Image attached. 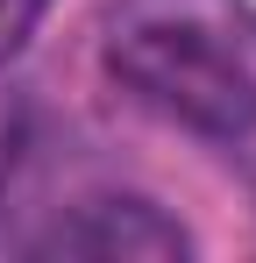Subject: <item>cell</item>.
<instances>
[{
    "mask_svg": "<svg viewBox=\"0 0 256 263\" xmlns=\"http://www.w3.org/2000/svg\"><path fill=\"white\" fill-rule=\"evenodd\" d=\"M107 64L128 92L199 135L256 128V7L249 0H121Z\"/></svg>",
    "mask_w": 256,
    "mask_h": 263,
    "instance_id": "1",
    "label": "cell"
},
{
    "mask_svg": "<svg viewBox=\"0 0 256 263\" xmlns=\"http://www.w3.org/2000/svg\"><path fill=\"white\" fill-rule=\"evenodd\" d=\"M43 249H57V256H185L192 242L150 199H93L79 220H57V235Z\"/></svg>",
    "mask_w": 256,
    "mask_h": 263,
    "instance_id": "2",
    "label": "cell"
},
{
    "mask_svg": "<svg viewBox=\"0 0 256 263\" xmlns=\"http://www.w3.org/2000/svg\"><path fill=\"white\" fill-rule=\"evenodd\" d=\"M43 7H50V0H0V64H7L14 50H22L29 36H36Z\"/></svg>",
    "mask_w": 256,
    "mask_h": 263,
    "instance_id": "3",
    "label": "cell"
}]
</instances>
